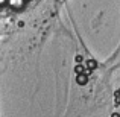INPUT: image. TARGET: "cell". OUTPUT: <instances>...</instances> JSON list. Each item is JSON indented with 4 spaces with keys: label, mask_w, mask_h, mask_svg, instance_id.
I'll list each match as a JSON object with an SVG mask.
<instances>
[{
    "label": "cell",
    "mask_w": 120,
    "mask_h": 117,
    "mask_svg": "<svg viewBox=\"0 0 120 117\" xmlns=\"http://www.w3.org/2000/svg\"><path fill=\"white\" fill-rule=\"evenodd\" d=\"M8 6L14 11H21L26 6V0H8Z\"/></svg>",
    "instance_id": "obj_1"
},
{
    "label": "cell",
    "mask_w": 120,
    "mask_h": 117,
    "mask_svg": "<svg viewBox=\"0 0 120 117\" xmlns=\"http://www.w3.org/2000/svg\"><path fill=\"white\" fill-rule=\"evenodd\" d=\"M76 82H78L79 85H85V84L88 82V76H87V75H78Z\"/></svg>",
    "instance_id": "obj_2"
},
{
    "label": "cell",
    "mask_w": 120,
    "mask_h": 117,
    "mask_svg": "<svg viewBox=\"0 0 120 117\" xmlns=\"http://www.w3.org/2000/svg\"><path fill=\"white\" fill-rule=\"evenodd\" d=\"M8 5V0H0V6H6Z\"/></svg>",
    "instance_id": "obj_3"
},
{
    "label": "cell",
    "mask_w": 120,
    "mask_h": 117,
    "mask_svg": "<svg viewBox=\"0 0 120 117\" xmlns=\"http://www.w3.org/2000/svg\"><path fill=\"white\" fill-rule=\"evenodd\" d=\"M112 117H119V114H117V113H114V114H112Z\"/></svg>",
    "instance_id": "obj_4"
}]
</instances>
